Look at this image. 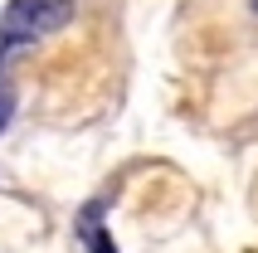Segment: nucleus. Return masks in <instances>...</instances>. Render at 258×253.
<instances>
[{"label":"nucleus","mask_w":258,"mask_h":253,"mask_svg":"<svg viewBox=\"0 0 258 253\" xmlns=\"http://www.w3.org/2000/svg\"><path fill=\"white\" fill-rule=\"evenodd\" d=\"M10 112H15V93H10V88H0V132L10 126Z\"/></svg>","instance_id":"3"},{"label":"nucleus","mask_w":258,"mask_h":253,"mask_svg":"<svg viewBox=\"0 0 258 253\" xmlns=\"http://www.w3.org/2000/svg\"><path fill=\"white\" fill-rule=\"evenodd\" d=\"M78 234H83L88 253H117L112 239H107V229H102V210L93 205V210H83V224H78Z\"/></svg>","instance_id":"2"},{"label":"nucleus","mask_w":258,"mask_h":253,"mask_svg":"<svg viewBox=\"0 0 258 253\" xmlns=\"http://www.w3.org/2000/svg\"><path fill=\"white\" fill-rule=\"evenodd\" d=\"M253 5H258V0H253Z\"/></svg>","instance_id":"4"},{"label":"nucleus","mask_w":258,"mask_h":253,"mask_svg":"<svg viewBox=\"0 0 258 253\" xmlns=\"http://www.w3.org/2000/svg\"><path fill=\"white\" fill-rule=\"evenodd\" d=\"M73 20V0H10V10L0 20V44H34L44 34H54Z\"/></svg>","instance_id":"1"}]
</instances>
